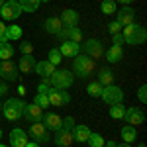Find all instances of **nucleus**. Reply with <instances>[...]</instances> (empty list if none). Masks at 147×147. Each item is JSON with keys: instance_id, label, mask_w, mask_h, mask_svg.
<instances>
[{"instance_id": "37998d69", "label": "nucleus", "mask_w": 147, "mask_h": 147, "mask_svg": "<svg viewBox=\"0 0 147 147\" xmlns=\"http://www.w3.org/2000/svg\"><path fill=\"white\" fill-rule=\"evenodd\" d=\"M4 32H6V24H4V22H0V41L4 39Z\"/></svg>"}, {"instance_id": "f03ea898", "label": "nucleus", "mask_w": 147, "mask_h": 147, "mask_svg": "<svg viewBox=\"0 0 147 147\" xmlns=\"http://www.w3.org/2000/svg\"><path fill=\"white\" fill-rule=\"evenodd\" d=\"M122 35H124V41L127 45H141V43H145V39H147L145 28L136 22L122 28Z\"/></svg>"}, {"instance_id": "4468645a", "label": "nucleus", "mask_w": 147, "mask_h": 147, "mask_svg": "<svg viewBox=\"0 0 147 147\" xmlns=\"http://www.w3.org/2000/svg\"><path fill=\"white\" fill-rule=\"evenodd\" d=\"M41 122H43V125H45L49 131H57V129L63 127V118L55 112H45L43 118H41Z\"/></svg>"}, {"instance_id": "aec40b11", "label": "nucleus", "mask_w": 147, "mask_h": 147, "mask_svg": "<svg viewBox=\"0 0 147 147\" xmlns=\"http://www.w3.org/2000/svg\"><path fill=\"white\" fill-rule=\"evenodd\" d=\"M35 57L34 55H22V59H20V63L16 65L18 67V71L20 73H26V75H30V73H34V67H35Z\"/></svg>"}, {"instance_id": "49530a36", "label": "nucleus", "mask_w": 147, "mask_h": 147, "mask_svg": "<svg viewBox=\"0 0 147 147\" xmlns=\"http://www.w3.org/2000/svg\"><path fill=\"white\" fill-rule=\"evenodd\" d=\"M26 86H24V84H20V86H18V94H20V96H24V94H26Z\"/></svg>"}, {"instance_id": "a18cd8bd", "label": "nucleus", "mask_w": 147, "mask_h": 147, "mask_svg": "<svg viewBox=\"0 0 147 147\" xmlns=\"http://www.w3.org/2000/svg\"><path fill=\"white\" fill-rule=\"evenodd\" d=\"M114 2H116V4L120 2V4H124V6H129V4H131L134 0H114Z\"/></svg>"}, {"instance_id": "de8ad7c7", "label": "nucleus", "mask_w": 147, "mask_h": 147, "mask_svg": "<svg viewBox=\"0 0 147 147\" xmlns=\"http://www.w3.org/2000/svg\"><path fill=\"white\" fill-rule=\"evenodd\" d=\"M26 147H41V145H39V143H35V141H28Z\"/></svg>"}, {"instance_id": "58836bf2", "label": "nucleus", "mask_w": 147, "mask_h": 147, "mask_svg": "<svg viewBox=\"0 0 147 147\" xmlns=\"http://www.w3.org/2000/svg\"><path fill=\"white\" fill-rule=\"evenodd\" d=\"M108 32H110L112 35H114V34H120V32H122V26H120V24L114 20V22L108 24Z\"/></svg>"}, {"instance_id": "393cba45", "label": "nucleus", "mask_w": 147, "mask_h": 147, "mask_svg": "<svg viewBox=\"0 0 147 147\" xmlns=\"http://www.w3.org/2000/svg\"><path fill=\"white\" fill-rule=\"evenodd\" d=\"M120 136H122V139H124V143H134L137 139V127H134V125H124L122 129H120Z\"/></svg>"}, {"instance_id": "a878e982", "label": "nucleus", "mask_w": 147, "mask_h": 147, "mask_svg": "<svg viewBox=\"0 0 147 147\" xmlns=\"http://www.w3.org/2000/svg\"><path fill=\"white\" fill-rule=\"evenodd\" d=\"M98 82L102 86H108V84H114V71L110 67H104L98 71Z\"/></svg>"}, {"instance_id": "20e7f679", "label": "nucleus", "mask_w": 147, "mask_h": 147, "mask_svg": "<svg viewBox=\"0 0 147 147\" xmlns=\"http://www.w3.org/2000/svg\"><path fill=\"white\" fill-rule=\"evenodd\" d=\"M24 104H26V102L20 100V98H8V100L2 104V114H4V118L10 120V122H18V120L22 118Z\"/></svg>"}, {"instance_id": "72a5a7b5", "label": "nucleus", "mask_w": 147, "mask_h": 147, "mask_svg": "<svg viewBox=\"0 0 147 147\" xmlns=\"http://www.w3.org/2000/svg\"><path fill=\"white\" fill-rule=\"evenodd\" d=\"M34 104H35V106H39L41 110H45V108H49V106H51V104H49V96H47V94H39V92L35 94Z\"/></svg>"}, {"instance_id": "2f4dec72", "label": "nucleus", "mask_w": 147, "mask_h": 147, "mask_svg": "<svg viewBox=\"0 0 147 147\" xmlns=\"http://www.w3.org/2000/svg\"><path fill=\"white\" fill-rule=\"evenodd\" d=\"M102 86L98 80H94V82H88V86H86V92H88V96H92V98H100L102 94Z\"/></svg>"}, {"instance_id": "f257e3e1", "label": "nucleus", "mask_w": 147, "mask_h": 147, "mask_svg": "<svg viewBox=\"0 0 147 147\" xmlns=\"http://www.w3.org/2000/svg\"><path fill=\"white\" fill-rule=\"evenodd\" d=\"M43 82H47L51 88L57 90H67L73 86V73L67 69H55V73L49 77V79H41Z\"/></svg>"}, {"instance_id": "b1692460", "label": "nucleus", "mask_w": 147, "mask_h": 147, "mask_svg": "<svg viewBox=\"0 0 147 147\" xmlns=\"http://www.w3.org/2000/svg\"><path fill=\"white\" fill-rule=\"evenodd\" d=\"M104 55H106V61H108V63H120V61L124 59V49L120 45H112Z\"/></svg>"}, {"instance_id": "39448f33", "label": "nucleus", "mask_w": 147, "mask_h": 147, "mask_svg": "<svg viewBox=\"0 0 147 147\" xmlns=\"http://www.w3.org/2000/svg\"><path fill=\"white\" fill-rule=\"evenodd\" d=\"M28 136L34 139L35 143H39V145H45L51 141V134H49V129H47L43 122H34V124L30 125V131H28Z\"/></svg>"}, {"instance_id": "2eb2a0df", "label": "nucleus", "mask_w": 147, "mask_h": 147, "mask_svg": "<svg viewBox=\"0 0 147 147\" xmlns=\"http://www.w3.org/2000/svg\"><path fill=\"white\" fill-rule=\"evenodd\" d=\"M59 51H61V55L63 57H69V59H73V57H77L80 53V43H75V41H61V45H59Z\"/></svg>"}, {"instance_id": "c85d7f7f", "label": "nucleus", "mask_w": 147, "mask_h": 147, "mask_svg": "<svg viewBox=\"0 0 147 147\" xmlns=\"http://www.w3.org/2000/svg\"><path fill=\"white\" fill-rule=\"evenodd\" d=\"M18 4H20V8L22 12H28V14H32V12H37L39 8V0H18Z\"/></svg>"}, {"instance_id": "4d7b16f0", "label": "nucleus", "mask_w": 147, "mask_h": 147, "mask_svg": "<svg viewBox=\"0 0 147 147\" xmlns=\"http://www.w3.org/2000/svg\"><path fill=\"white\" fill-rule=\"evenodd\" d=\"M59 147H67V145H59Z\"/></svg>"}, {"instance_id": "f3484780", "label": "nucleus", "mask_w": 147, "mask_h": 147, "mask_svg": "<svg viewBox=\"0 0 147 147\" xmlns=\"http://www.w3.org/2000/svg\"><path fill=\"white\" fill-rule=\"evenodd\" d=\"M55 65H51L49 61H37L35 63V67H34V73L35 75H39L41 79H49L53 73H55Z\"/></svg>"}, {"instance_id": "603ef678", "label": "nucleus", "mask_w": 147, "mask_h": 147, "mask_svg": "<svg viewBox=\"0 0 147 147\" xmlns=\"http://www.w3.org/2000/svg\"><path fill=\"white\" fill-rule=\"evenodd\" d=\"M39 2H51V0H39Z\"/></svg>"}, {"instance_id": "6e6d98bb", "label": "nucleus", "mask_w": 147, "mask_h": 147, "mask_svg": "<svg viewBox=\"0 0 147 147\" xmlns=\"http://www.w3.org/2000/svg\"><path fill=\"white\" fill-rule=\"evenodd\" d=\"M0 147H8V145H2V143H0Z\"/></svg>"}, {"instance_id": "4be33fe9", "label": "nucleus", "mask_w": 147, "mask_h": 147, "mask_svg": "<svg viewBox=\"0 0 147 147\" xmlns=\"http://www.w3.org/2000/svg\"><path fill=\"white\" fill-rule=\"evenodd\" d=\"M18 39H22V28L18 24L6 26V32H4V39L2 41H18Z\"/></svg>"}, {"instance_id": "ddd939ff", "label": "nucleus", "mask_w": 147, "mask_h": 147, "mask_svg": "<svg viewBox=\"0 0 147 147\" xmlns=\"http://www.w3.org/2000/svg\"><path fill=\"white\" fill-rule=\"evenodd\" d=\"M22 118H26L28 122H41V118H43V110L39 108V106H35L34 102L32 104H24V110H22Z\"/></svg>"}, {"instance_id": "6e6552de", "label": "nucleus", "mask_w": 147, "mask_h": 147, "mask_svg": "<svg viewBox=\"0 0 147 147\" xmlns=\"http://www.w3.org/2000/svg\"><path fill=\"white\" fill-rule=\"evenodd\" d=\"M0 79L4 82H18L20 79V71L16 67V63L8 59V61H0Z\"/></svg>"}, {"instance_id": "473e14b6", "label": "nucleus", "mask_w": 147, "mask_h": 147, "mask_svg": "<svg viewBox=\"0 0 147 147\" xmlns=\"http://www.w3.org/2000/svg\"><path fill=\"white\" fill-rule=\"evenodd\" d=\"M47 61L51 63V65H59L61 61H63V55H61V51H59V47H53V49H49V55H47Z\"/></svg>"}, {"instance_id": "7c9ffc66", "label": "nucleus", "mask_w": 147, "mask_h": 147, "mask_svg": "<svg viewBox=\"0 0 147 147\" xmlns=\"http://www.w3.org/2000/svg\"><path fill=\"white\" fill-rule=\"evenodd\" d=\"M116 10H118V4H116L114 0H102L100 12L104 16H112V14H116Z\"/></svg>"}, {"instance_id": "a211bd4d", "label": "nucleus", "mask_w": 147, "mask_h": 147, "mask_svg": "<svg viewBox=\"0 0 147 147\" xmlns=\"http://www.w3.org/2000/svg\"><path fill=\"white\" fill-rule=\"evenodd\" d=\"M28 141H30V139H28V134H26L24 129L14 127V129L10 131V145L12 147H26Z\"/></svg>"}, {"instance_id": "dca6fc26", "label": "nucleus", "mask_w": 147, "mask_h": 147, "mask_svg": "<svg viewBox=\"0 0 147 147\" xmlns=\"http://www.w3.org/2000/svg\"><path fill=\"white\" fill-rule=\"evenodd\" d=\"M59 18H61V22H63V26H65V28H73V26H79V20H80L79 12L73 10V8H67V10H63Z\"/></svg>"}, {"instance_id": "0eeeda50", "label": "nucleus", "mask_w": 147, "mask_h": 147, "mask_svg": "<svg viewBox=\"0 0 147 147\" xmlns=\"http://www.w3.org/2000/svg\"><path fill=\"white\" fill-rule=\"evenodd\" d=\"M124 90L120 88V86H116V84H108V86H104L102 88V94H100V98L108 106H114V104H122L124 102Z\"/></svg>"}, {"instance_id": "7ed1b4c3", "label": "nucleus", "mask_w": 147, "mask_h": 147, "mask_svg": "<svg viewBox=\"0 0 147 147\" xmlns=\"http://www.w3.org/2000/svg\"><path fill=\"white\" fill-rule=\"evenodd\" d=\"M94 69H96V61H94V59L82 55V53H79L77 57H73V71H75V75H77L79 79H86L88 75L94 73Z\"/></svg>"}, {"instance_id": "f704fd0d", "label": "nucleus", "mask_w": 147, "mask_h": 147, "mask_svg": "<svg viewBox=\"0 0 147 147\" xmlns=\"http://www.w3.org/2000/svg\"><path fill=\"white\" fill-rule=\"evenodd\" d=\"M88 145L90 147H104V137H102L100 134L90 131V136H88Z\"/></svg>"}, {"instance_id": "8fccbe9b", "label": "nucleus", "mask_w": 147, "mask_h": 147, "mask_svg": "<svg viewBox=\"0 0 147 147\" xmlns=\"http://www.w3.org/2000/svg\"><path fill=\"white\" fill-rule=\"evenodd\" d=\"M4 4H6V0H0V8H2V6H4Z\"/></svg>"}, {"instance_id": "9b49d317", "label": "nucleus", "mask_w": 147, "mask_h": 147, "mask_svg": "<svg viewBox=\"0 0 147 147\" xmlns=\"http://www.w3.org/2000/svg\"><path fill=\"white\" fill-rule=\"evenodd\" d=\"M124 122H127L129 125L137 127V125H141L143 122H145V114H143V110H141V108H136V106L125 108V118H124Z\"/></svg>"}, {"instance_id": "423d86ee", "label": "nucleus", "mask_w": 147, "mask_h": 147, "mask_svg": "<svg viewBox=\"0 0 147 147\" xmlns=\"http://www.w3.org/2000/svg\"><path fill=\"white\" fill-rule=\"evenodd\" d=\"M80 53L86 57H90V59H100L104 55V47H102V41L100 39H96V37H90V39H86L84 43H80Z\"/></svg>"}, {"instance_id": "c756f323", "label": "nucleus", "mask_w": 147, "mask_h": 147, "mask_svg": "<svg viewBox=\"0 0 147 147\" xmlns=\"http://www.w3.org/2000/svg\"><path fill=\"white\" fill-rule=\"evenodd\" d=\"M82 32H80L79 26H73V28H67V39L69 41H75V43H80L82 41Z\"/></svg>"}, {"instance_id": "1a4fd4ad", "label": "nucleus", "mask_w": 147, "mask_h": 147, "mask_svg": "<svg viewBox=\"0 0 147 147\" xmlns=\"http://www.w3.org/2000/svg\"><path fill=\"white\" fill-rule=\"evenodd\" d=\"M22 16V8L18 4V0H6V4L0 8V18L6 22H14Z\"/></svg>"}, {"instance_id": "a19ab883", "label": "nucleus", "mask_w": 147, "mask_h": 147, "mask_svg": "<svg viewBox=\"0 0 147 147\" xmlns=\"http://www.w3.org/2000/svg\"><path fill=\"white\" fill-rule=\"evenodd\" d=\"M49 90H51V86H49L47 82H43V80H41V82L37 84V92H39V94H47Z\"/></svg>"}, {"instance_id": "4c0bfd02", "label": "nucleus", "mask_w": 147, "mask_h": 147, "mask_svg": "<svg viewBox=\"0 0 147 147\" xmlns=\"http://www.w3.org/2000/svg\"><path fill=\"white\" fill-rule=\"evenodd\" d=\"M137 98H139L141 104H145V102H147V86H145V84L139 86V90H137Z\"/></svg>"}, {"instance_id": "9d476101", "label": "nucleus", "mask_w": 147, "mask_h": 147, "mask_svg": "<svg viewBox=\"0 0 147 147\" xmlns=\"http://www.w3.org/2000/svg\"><path fill=\"white\" fill-rule=\"evenodd\" d=\"M47 96H49V104H51V106H57V108L67 106L69 102H71V94H69L67 90H57V88H51V90L47 92Z\"/></svg>"}, {"instance_id": "6ab92c4d", "label": "nucleus", "mask_w": 147, "mask_h": 147, "mask_svg": "<svg viewBox=\"0 0 147 147\" xmlns=\"http://www.w3.org/2000/svg\"><path fill=\"white\" fill-rule=\"evenodd\" d=\"M51 139L55 141V145H57V147H59V145H67V147H71V143L75 141V139H73V131H69V129H63V127H61V129H57L55 136L51 137Z\"/></svg>"}, {"instance_id": "ea45409f", "label": "nucleus", "mask_w": 147, "mask_h": 147, "mask_svg": "<svg viewBox=\"0 0 147 147\" xmlns=\"http://www.w3.org/2000/svg\"><path fill=\"white\" fill-rule=\"evenodd\" d=\"M112 43H114V45H120V47L125 43V41H124V35H122V32H120V34H114V35H112Z\"/></svg>"}, {"instance_id": "cd10ccee", "label": "nucleus", "mask_w": 147, "mask_h": 147, "mask_svg": "<svg viewBox=\"0 0 147 147\" xmlns=\"http://www.w3.org/2000/svg\"><path fill=\"white\" fill-rule=\"evenodd\" d=\"M110 118L118 120V122H124V118H125V106L124 104H114V106H110Z\"/></svg>"}, {"instance_id": "e433bc0d", "label": "nucleus", "mask_w": 147, "mask_h": 147, "mask_svg": "<svg viewBox=\"0 0 147 147\" xmlns=\"http://www.w3.org/2000/svg\"><path fill=\"white\" fill-rule=\"evenodd\" d=\"M75 118L73 116H67V118H63V129H69V131H73V127H75Z\"/></svg>"}, {"instance_id": "3c124183", "label": "nucleus", "mask_w": 147, "mask_h": 147, "mask_svg": "<svg viewBox=\"0 0 147 147\" xmlns=\"http://www.w3.org/2000/svg\"><path fill=\"white\" fill-rule=\"evenodd\" d=\"M139 147H147V145H145V143H139Z\"/></svg>"}, {"instance_id": "5701e85b", "label": "nucleus", "mask_w": 147, "mask_h": 147, "mask_svg": "<svg viewBox=\"0 0 147 147\" xmlns=\"http://www.w3.org/2000/svg\"><path fill=\"white\" fill-rule=\"evenodd\" d=\"M88 136H90V129H88V125H75L73 127V139L75 141H79V143H86L88 141Z\"/></svg>"}, {"instance_id": "412c9836", "label": "nucleus", "mask_w": 147, "mask_h": 147, "mask_svg": "<svg viewBox=\"0 0 147 147\" xmlns=\"http://www.w3.org/2000/svg\"><path fill=\"white\" fill-rule=\"evenodd\" d=\"M61 28H63V22H61V18H57V16H49L45 22H43V30L51 35H57Z\"/></svg>"}, {"instance_id": "f8f14e48", "label": "nucleus", "mask_w": 147, "mask_h": 147, "mask_svg": "<svg viewBox=\"0 0 147 147\" xmlns=\"http://www.w3.org/2000/svg\"><path fill=\"white\" fill-rule=\"evenodd\" d=\"M116 22L120 24L122 28L129 26V24H134V22H136V10H134L131 6H124V8L116 10Z\"/></svg>"}, {"instance_id": "bb28decb", "label": "nucleus", "mask_w": 147, "mask_h": 147, "mask_svg": "<svg viewBox=\"0 0 147 147\" xmlns=\"http://www.w3.org/2000/svg\"><path fill=\"white\" fill-rule=\"evenodd\" d=\"M14 57V45L10 41H0V61H8Z\"/></svg>"}, {"instance_id": "5fc2aeb1", "label": "nucleus", "mask_w": 147, "mask_h": 147, "mask_svg": "<svg viewBox=\"0 0 147 147\" xmlns=\"http://www.w3.org/2000/svg\"><path fill=\"white\" fill-rule=\"evenodd\" d=\"M0 139H2V129H0Z\"/></svg>"}, {"instance_id": "c9c22d12", "label": "nucleus", "mask_w": 147, "mask_h": 147, "mask_svg": "<svg viewBox=\"0 0 147 147\" xmlns=\"http://www.w3.org/2000/svg\"><path fill=\"white\" fill-rule=\"evenodd\" d=\"M20 53L22 55H34V43L32 41H22L20 43Z\"/></svg>"}, {"instance_id": "c03bdc74", "label": "nucleus", "mask_w": 147, "mask_h": 147, "mask_svg": "<svg viewBox=\"0 0 147 147\" xmlns=\"http://www.w3.org/2000/svg\"><path fill=\"white\" fill-rule=\"evenodd\" d=\"M118 143L114 141V139H108V141H104V147H116Z\"/></svg>"}, {"instance_id": "864d4df0", "label": "nucleus", "mask_w": 147, "mask_h": 147, "mask_svg": "<svg viewBox=\"0 0 147 147\" xmlns=\"http://www.w3.org/2000/svg\"><path fill=\"white\" fill-rule=\"evenodd\" d=\"M0 112H2V102H0Z\"/></svg>"}, {"instance_id": "09e8293b", "label": "nucleus", "mask_w": 147, "mask_h": 147, "mask_svg": "<svg viewBox=\"0 0 147 147\" xmlns=\"http://www.w3.org/2000/svg\"><path fill=\"white\" fill-rule=\"evenodd\" d=\"M116 147H131V143H118Z\"/></svg>"}, {"instance_id": "79ce46f5", "label": "nucleus", "mask_w": 147, "mask_h": 147, "mask_svg": "<svg viewBox=\"0 0 147 147\" xmlns=\"http://www.w3.org/2000/svg\"><path fill=\"white\" fill-rule=\"evenodd\" d=\"M6 94H8V82L2 80L0 82V96H6Z\"/></svg>"}]
</instances>
